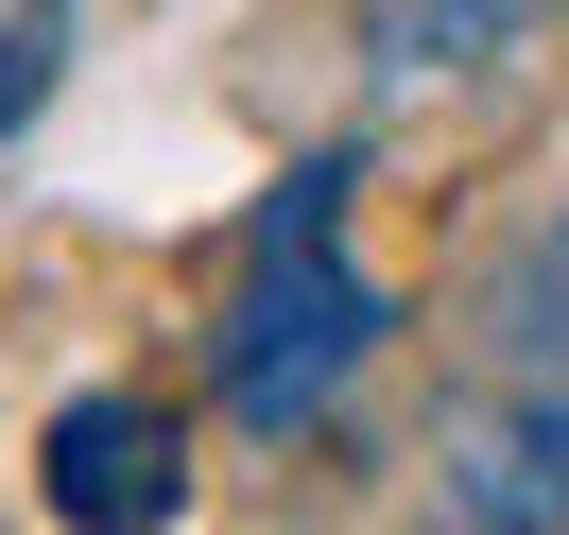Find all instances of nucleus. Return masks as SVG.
<instances>
[{
    "label": "nucleus",
    "mask_w": 569,
    "mask_h": 535,
    "mask_svg": "<svg viewBox=\"0 0 569 535\" xmlns=\"http://www.w3.org/2000/svg\"><path fill=\"white\" fill-rule=\"evenodd\" d=\"M483 311H500V346H518V363H552V380H569V225H535V242L500 259Z\"/></svg>",
    "instance_id": "nucleus-4"
},
{
    "label": "nucleus",
    "mask_w": 569,
    "mask_h": 535,
    "mask_svg": "<svg viewBox=\"0 0 569 535\" xmlns=\"http://www.w3.org/2000/svg\"><path fill=\"white\" fill-rule=\"evenodd\" d=\"M449 501H466V518H569V397H535V415H466V432H449Z\"/></svg>",
    "instance_id": "nucleus-3"
},
{
    "label": "nucleus",
    "mask_w": 569,
    "mask_h": 535,
    "mask_svg": "<svg viewBox=\"0 0 569 535\" xmlns=\"http://www.w3.org/2000/svg\"><path fill=\"white\" fill-rule=\"evenodd\" d=\"M173 501H190V466H173V415L156 397H70L52 415V518L121 535V518H173Z\"/></svg>",
    "instance_id": "nucleus-2"
},
{
    "label": "nucleus",
    "mask_w": 569,
    "mask_h": 535,
    "mask_svg": "<svg viewBox=\"0 0 569 535\" xmlns=\"http://www.w3.org/2000/svg\"><path fill=\"white\" fill-rule=\"evenodd\" d=\"M208 363H224V415L242 432H311L380 363V277H346L328 225H259V277H242V311H224Z\"/></svg>",
    "instance_id": "nucleus-1"
},
{
    "label": "nucleus",
    "mask_w": 569,
    "mask_h": 535,
    "mask_svg": "<svg viewBox=\"0 0 569 535\" xmlns=\"http://www.w3.org/2000/svg\"><path fill=\"white\" fill-rule=\"evenodd\" d=\"M518 18H535V0H397V18H380V70L397 87H415V70H466V36H518Z\"/></svg>",
    "instance_id": "nucleus-5"
}]
</instances>
